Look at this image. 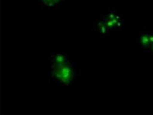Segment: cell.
<instances>
[{"instance_id": "cell-1", "label": "cell", "mask_w": 153, "mask_h": 115, "mask_svg": "<svg viewBox=\"0 0 153 115\" xmlns=\"http://www.w3.org/2000/svg\"><path fill=\"white\" fill-rule=\"evenodd\" d=\"M122 21L121 16L115 13H109L100 19L98 27L102 33H107L121 27Z\"/></svg>"}, {"instance_id": "cell-2", "label": "cell", "mask_w": 153, "mask_h": 115, "mask_svg": "<svg viewBox=\"0 0 153 115\" xmlns=\"http://www.w3.org/2000/svg\"><path fill=\"white\" fill-rule=\"evenodd\" d=\"M141 46L146 49H150L153 52V32H145L140 38Z\"/></svg>"}, {"instance_id": "cell-3", "label": "cell", "mask_w": 153, "mask_h": 115, "mask_svg": "<svg viewBox=\"0 0 153 115\" xmlns=\"http://www.w3.org/2000/svg\"><path fill=\"white\" fill-rule=\"evenodd\" d=\"M61 0H41L43 4L48 6H52L59 2Z\"/></svg>"}]
</instances>
